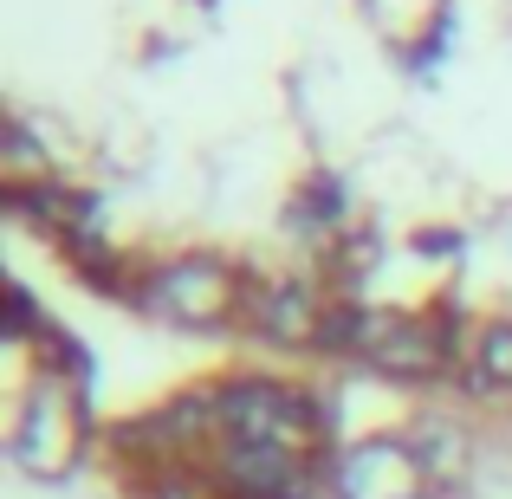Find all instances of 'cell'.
<instances>
[{"label":"cell","instance_id":"6da1fadb","mask_svg":"<svg viewBox=\"0 0 512 499\" xmlns=\"http://www.w3.org/2000/svg\"><path fill=\"white\" fill-rule=\"evenodd\" d=\"M13 467L52 480V474H72V461L85 454V396L65 383H33L13 415V441H7Z\"/></svg>","mask_w":512,"mask_h":499},{"label":"cell","instance_id":"7a4b0ae2","mask_svg":"<svg viewBox=\"0 0 512 499\" xmlns=\"http://www.w3.org/2000/svg\"><path fill=\"white\" fill-rule=\"evenodd\" d=\"M221 441H273V448H305L318 409L286 383H266V376H247V383H221Z\"/></svg>","mask_w":512,"mask_h":499},{"label":"cell","instance_id":"3957f363","mask_svg":"<svg viewBox=\"0 0 512 499\" xmlns=\"http://www.w3.org/2000/svg\"><path fill=\"white\" fill-rule=\"evenodd\" d=\"M150 312H163L169 325H188V331H208V325H227V312H234L240 286L234 273H227L221 260H208V253H182V260L156 266L150 273Z\"/></svg>","mask_w":512,"mask_h":499},{"label":"cell","instance_id":"277c9868","mask_svg":"<svg viewBox=\"0 0 512 499\" xmlns=\"http://www.w3.org/2000/svg\"><path fill=\"white\" fill-rule=\"evenodd\" d=\"M363 357L389 376H435L441 357H448V337H441L428 318L409 312H370V331H363Z\"/></svg>","mask_w":512,"mask_h":499},{"label":"cell","instance_id":"5b68a950","mask_svg":"<svg viewBox=\"0 0 512 499\" xmlns=\"http://www.w3.org/2000/svg\"><path fill=\"white\" fill-rule=\"evenodd\" d=\"M422 480H428V467H422V454L409 448V441H363L357 454L344 461V474H338V493L344 499H415L422 493Z\"/></svg>","mask_w":512,"mask_h":499},{"label":"cell","instance_id":"8992f818","mask_svg":"<svg viewBox=\"0 0 512 499\" xmlns=\"http://www.w3.org/2000/svg\"><path fill=\"white\" fill-rule=\"evenodd\" d=\"M318 318H325V312H318L312 286H299V279H279V286L253 292V325L273 337V344H312Z\"/></svg>","mask_w":512,"mask_h":499},{"label":"cell","instance_id":"52a82bcc","mask_svg":"<svg viewBox=\"0 0 512 499\" xmlns=\"http://www.w3.org/2000/svg\"><path fill=\"white\" fill-rule=\"evenodd\" d=\"M474 383H512V318L474 337Z\"/></svg>","mask_w":512,"mask_h":499},{"label":"cell","instance_id":"ba28073f","mask_svg":"<svg viewBox=\"0 0 512 499\" xmlns=\"http://www.w3.org/2000/svg\"><path fill=\"white\" fill-rule=\"evenodd\" d=\"M305 214H312V221H338V214H344L338 175H312V188H305V201H299V214H292V221H305Z\"/></svg>","mask_w":512,"mask_h":499},{"label":"cell","instance_id":"9c48e42d","mask_svg":"<svg viewBox=\"0 0 512 499\" xmlns=\"http://www.w3.org/2000/svg\"><path fill=\"white\" fill-rule=\"evenodd\" d=\"M39 337H46V357H59V363H65V370H72V376H78V383H85V376H91V357H85V350H78V344H72V331H59V325H46V331H39Z\"/></svg>","mask_w":512,"mask_h":499},{"label":"cell","instance_id":"30bf717a","mask_svg":"<svg viewBox=\"0 0 512 499\" xmlns=\"http://www.w3.org/2000/svg\"><path fill=\"white\" fill-rule=\"evenodd\" d=\"M448 33H454V7H435V26H428V39L409 52V65H435L441 52H448Z\"/></svg>","mask_w":512,"mask_h":499},{"label":"cell","instance_id":"8fae6325","mask_svg":"<svg viewBox=\"0 0 512 499\" xmlns=\"http://www.w3.org/2000/svg\"><path fill=\"white\" fill-rule=\"evenodd\" d=\"M26 331H33V299H26V286H7V337Z\"/></svg>","mask_w":512,"mask_h":499},{"label":"cell","instance_id":"7c38bea8","mask_svg":"<svg viewBox=\"0 0 512 499\" xmlns=\"http://www.w3.org/2000/svg\"><path fill=\"white\" fill-rule=\"evenodd\" d=\"M415 247H422V253H454V247H461V234H448V227H435V234H422Z\"/></svg>","mask_w":512,"mask_h":499}]
</instances>
